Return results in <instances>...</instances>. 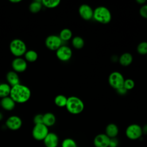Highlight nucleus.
<instances>
[{"label":"nucleus","instance_id":"aec40b11","mask_svg":"<svg viewBox=\"0 0 147 147\" xmlns=\"http://www.w3.org/2000/svg\"><path fill=\"white\" fill-rule=\"evenodd\" d=\"M11 87L7 83H0V98L9 96L10 95Z\"/></svg>","mask_w":147,"mask_h":147},{"label":"nucleus","instance_id":"9d476101","mask_svg":"<svg viewBox=\"0 0 147 147\" xmlns=\"http://www.w3.org/2000/svg\"><path fill=\"white\" fill-rule=\"evenodd\" d=\"M6 126L11 130H17L20 129L22 125L21 118L17 115H11L7 118L5 122Z\"/></svg>","mask_w":147,"mask_h":147},{"label":"nucleus","instance_id":"393cba45","mask_svg":"<svg viewBox=\"0 0 147 147\" xmlns=\"http://www.w3.org/2000/svg\"><path fill=\"white\" fill-rule=\"evenodd\" d=\"M42 7L41 1H34L29 5V9L30 12L33 13H37L39 12Z\"/></svg>","mask_w":147,"mask_h":147},{"label":"nucleus","instance_id":"c756f323","mask_svg":"<svg viewBox=\"0 0 147 147\" xmlns=\"http://www.w3.org/2000/svg\"><path fill=\"white\" fill-rule=\"evenodd\" d=\"M139 14L142 18L147 19V4L141 6L139 10Z\"/></svg>","mask_w":147,"mask_h":147},{"label":"nucleus","instance_id":"20e7f679","mask_svg":"<svg viewBox=\"0 0 147 147\" xmlns=\"http://www.w3.org/2000/svg\"><path fill=\"white\" fill-rule=\"evenodd\" d=\"M9 49L12 55L16 57H21L24 55L27 51L26 44L20 38H14L10 41Z\"/></svg>","mask_w":147,"mask_h":147},{"label":"nucleus","instance_id":"2f4dec72","mask_svg":"<svg viewBox=\"0 0 147 147\" xmlns=\"http://www.w3.org/2000/svg\"><path fill=\"white\" fill-rule=\"evenodd\" d=\"M118 144H119L118 140L116 137L112 138L110 139L109 147H117Z\"/></svg>","mask_w":147,"mask_h":147},{"label":"nucleus","instance_id":"c9c22d12","mask_svg":"<svg viewBox=\"0 0 147 147\" xmlns=\"http://www.w3.org/2000/svg\"><path fill=\"white\" fill-rule=\"evenodd\" d=\"M10 2L13 3H19L21 2V0H10L9 1Z\"/></svg>","mask_w":147,"mask_h":147},{"label":"nucleus","instance_id":"4be33fe9","mask_svg":"<svg viewBox=\"0 0 147 147\" xmlns=\"http://www.w3.org/2000/svg\"><path fill=\"white\" fill-rule=\"evenodd\" d=\"M71 43L74 48L76 49H80L84 45V40L82 37L76 36L72 38Z\"/></svg>","mask_w":147,"mask_h":147},{"label":"nucleus","instance_id":"7c9ffc66","mask_svg":"<svg viewBox=\"0 0 147 147\" xmlns=\"http://www.w3.org/2000/svg\"><path fill=\"white\" fill-rule=\"evenodd\" d=\"M33 122L34 125L43 123V114H37L33 118Z\"/></svg>","mask_w":147,"mask_h":147},{"label":"nucleus","instance_id":"bb28decb","mask_svg":"<svg viewBox=\"0 0 147 147\" xmlns=\"http://www.w3.org/2000/svg\"><path fill=\"white\" fill-rule=\"evenodd\" d=\"M137 52L141 55H147V41H142L137 46Z\"/></svg>","mask_w":147,"mask_h":147},{"label":"nucleus","instance_id":"dca6fc26","mask_svg":"<svg viewBox=\"0 0 147 147\" xmlns=\"http://www.w3.org/2000/svg\"><path fill=\"white\" fill-rule=\"evenodd\" d=\"M7 83L11 86H14L20 83V79L18 74L14 71H10L6 74Z\"/></svg>","mask_w":147,"mask_h":147},{"label":"nucleus","instance_id":"c85d7f7f","mask_svg":"<svg viewBox=\"0 0 147 147\" xmlns=\"http://www.w3.org/2000/svg\"><path fill=\"white\" fill-rule=\"evenodd\" d=\"M135 86V82L134 81L128 78L126 79H125L124 83H123V87L127 91L132 90Z\"/></svg>","mask_w":147,"mask_h":147},{"label":"nucleus","instance_id":"a211bd4d","mask_svg":"<svg viewBox=\"0 0 147 147\" xmlns=\"http://www.w3.org/2000/svg\"><path fill=\"white\" fill-rule=\"evenodd\" d=\"M133 60V56L129 52H125L122 53L118 58V61L119 64L123 67H127L130 65Z\"/></svg>","mask_w":147,"mask_h":147},{"label":"nucleus","instance_id":"f03ea898","mask_svg":"<svg viewBox=\"0 0 147 147\" xmlns=\"http://www.w3.org/2000/svg\"><path fill=\"white\" fill-rule=\"evenodd\" d=\"M65 108L69 113L76 115L81 113L84 110V104L79 97L71 96L67 98Z\"/></svg>","mask_w":147,"mask_h":147},{"label":"nucleus","instance_id":"b1692460","mask_svg":"<svg viewBox=\"0 0 147 147\" xmlns=\"http://www.w3.org/2000/svg\"><path fill=\"white\" fill-rule=\"evenodd\" d=\"M67 98L65 95L62 94L57 95L55 96L54 99V102L55 104L59 107H65L67 102Z\"/></svg>","mask_w":147,"mask_h":147},{"label":"nucleus","instance_id":"473e14b6","mask_svg":"<svg viewBox=\"0 0 147 147\" xmlns=\"http://www.w3.org/2000/svg\"><path fill=\"white\" fill-rule=\"evenodd\" d=\"M116 91H117V93H118V94L121 95H125V94L127 93V90H126L123 87H122V88H119V89H118V90H117Z\"/></svg>","mask_w":147,"mask_h":147},{"label":"nucleus","instance_id":"f8f14e48","mask_svg":"<svg viewBox=\"0 0 147 147\" xmlns=\"http://www.w3.org/2000/svg\"><path fill=\"white\" fill-rule=\"evenodd\" d=\"M11 67L14 71L17 72H24L28 67L27 61L21 57L14 58L11 62Z\"/></svg>","mask_w":147,"mask_h":147},{"label":"nucleus","instance_id":"0eeeda50","mask_svg":"<svg viewBox=\"0 0 147 147\" xmlns=\"http://www.w3.org/2000/svg\"><path fill=\"white\" fill-rule=\"evenodd\" d=\"M126 137L131 140L139 139L142 135V127L136 123L129 125L125 130Z\"/></svg>","mask_w":147,"mask_h":147},{"label":"nucleus","instance_id":"2eb2a0df","mask_svg":"<svg viewBox=\"0 0 147 147\" xmlns=\"http://www.w3.org/2000/svg\"><path fill=\"white\" fill-rule=\"evenodd\" d=\"M0 103L1 106L6 111H11L16 106V102L10 96L2 98Z\"/></svg>","mask_w":147,"mask_h":147},{"label":"nucleus","instance_id":"6ab92c4d","mask_svg":"<svg viewBox=\"0 0 147 147\" xmlns=\"http://www.w3.org/2000/svg\"><path fill=\"white\" fill-rule=\"evenodd\" d=\"M56 117L52 113L48 112L43 114V124L48 127L53 126L56 123Z\"/></svg>","mask_w":147,"mask_h":147},{"label":"nucleus","instance_id":"4468645a","mask_svg":"<svg viewBox=\"0 0 147 147\" xmlns=\"http://www.w3.org/2000/svg\"><path fill=\"white\" fill-rule=\"evenodd\" d=\"M45 147H57L59 145L58 136L53 132H49L43 140Z\"/></svg>","mask_w":147,"mask_h":147},{"label":"nucleus","instance_id":"58836bf2","mask_svg":"<svg viewBox=\"0 0 147 147\" xmlns=\"http://www.w3.org/2000/svg\"><path fill=\"white\" fill-rule=\"evenodd\" d=\"M0 106H1V103H0Z\"/></svg>","mask_w":147,"mask_h":147},{"label":"nucleus","instance_id":"f257e3e1","mask_svg":"<svg viewBox=\"0 0 147 147\" xmlns=\"http://www.w3.org/2000/svg\"><path fill=\"white\" fill-rule=\"evenodd\" d=\"M9 96L16 103H24L29 100L31 91L28 86L20 83L11 87Z\"/></svg>","mask_w":147,"mask_h":147},{"label":"nucleus","instance_id":"5701e85b","mask_svg":"<svg viewBox=\"0 0 147 147\" xmlns=\"http://www.w3.org/2000/svg\"><path fill=\"white\" fill-rule=\"evenodd\" d=\"M25 60L28 62H34L37 60L38 58V53L36 51L30 49L26 51L25 53L24 54Z\"/></svg>","mask_w":147,"mask_h":147},{"label":"nucleus","instance_id":"ddd939ff","mask_svg":"<svg viewBox=\"0 0 147 147\" xmlns=\"http://www.w3.org/2000/svg\"><path fill=\"white\" fill-rule=\"evenodd\" d=\"M110 139L106 134H99L94 139V145L95 147H109Z\"/></svg>","mask_w":147,"mask_h":147},{"label":"nucleus","instance_id":"423d86ee","mask_svg":"<svg viewBox=\"0 0 147 147\" xmlns=\"http://www.w3.org/2000/svg\"><path fill=\"white\" fill-rule=\"evenodd\" d=\"M49 133L48 127L43 123L34 125L32 134L33 138L37 141H43Z\"/></svg>","mask_w":147,"mask_h":147},{"label":"nucleus","instance_id":"6e6552de","mask_svg":"<svg viewBox=\"0 0 147 147\" xmlns=\"http://www.w3.org/2000/svg\"><path fill=\"white\" fill-rule=\"evenodd\" d=\"M56 55L59 60L66 62L71 59L72 56V51L68 46L62 45L56 51Z\"/></svg>","mask_w":147,"mask_h":147},{"label":"nucleus","instance_id":"f704fd0d","mask_svg":"<svg viewBox=\"0 0 147 147\" xmlns=\"http://www.w3.org/2000/svg\"><path fill=\"white\" fill-rule=\"evenodd\" d=\"M136 2L139 5H143L146 3V1L145 0H136Z\"/></svg>","mask_w":147,"mask_h":147},{"label":"nucleus","instance_id":"412c9836","mask_svg":"<svg viewBox=\"0 0 147 147\" xmlns=\"http://www.w3.org/2000/svg\"><path fill=\"white\" fill-rule=\"evenodd\" d=\"M59 36L63 42L69 41L72 38V30L68 28H64L60 31Z\"/></svg>","mask_w":147,"mask_h":147},{"label":"nucleus","instance_id":"cd10ccee","mask_svg":"<svg viewBox=\"0 0 147 147\" xmlns=\"http://www.w3.org/2000/svg\"><path fill=\"white\" fill-rule=\"evenodd\" d=\"M61 147H77V144L74 140L71 138H67L62 141Z\"/></svg>","mask_w":147,"mask_h":147},{"label":"nucleus","instance_id":"4c0bfd02","mask_svg":"<svg viewBox=\"0 0 147 147\" xmlns=\"http://www.w3.org/2000/svg\"><path fill=\"white\" fill-rule=\"evenodd\" d=\"M146 59H147V55H146Z\"/></svg>","mask_w":147,"mask_h":147},{"label":"nucleus","instance_id":"a878e982","mask_svg":"<svg viewBox=\"0 0 147 147\" xmlns=\"http://www.w3.org/2000/svg\"><path fill=\"white\" fill-rule=\"evenodd\" d=\"M42 6L47 8H55L58 6L60 3V0H42Z\"/></svg>","mask_w":147,"mask_h":147},{"label":"nucleus","instance_id":"7ed1b4c3","mask_svg":"<svg viewBox=\"0 0 147 147\" xmlns=\"http://www.w3.org/2000/svg\"><path fill=\"white\" fill-rule=\"evenodd\" d=\"M111 18L110 11L105 6H98L94 10L93 18L100 24H107L111 21Z\"/></svg>","mask_w":147,"mask_h":147},{"label":"nucleus","instance_id":"9b49d317","mask_svg":"<svg viewBox=\"0 0 147 147\" xmlns=\"http://www.w3.org/2000/svg\"><path fill=\"white\" fill-rule=\"evenodd\" d=\"M78 13L80 17L85 21H89L93 18L94 10L87 4H82L78 9Z\"/></svg>","mask_w":147,"mask_h":147},{"label":"nucleus","instance_id":"72a5a7b5","mask_svg":"<svg viewBox=\"0 0 147 147\" xmlns=\"http://www.w3.org/2000/svg\"><path fill=\"white\" fill-rule=\"evenodd\" d=\"M142 134H145L147 135V124L145 125L142 127Z\"/></svg>","mask_w":147,"mask_h":147},{"label":"nucleus","instance_id":"f3484780","mask_svg":"<svg viewBox=\"0 0 147 147\" xmlns=\"http://www.w3.org/2000/svg\"><path fill=\"white\" fill-rule=\"evenodd\" d=\"M105 134L110 138H115L117 136L119 133V129L118 126L113 123L108 124L105 129Z\"/></svg>","mask_w":147,"mask_h":147},{"label":"nucleus","instance_id":"e433bc0d","mask_svg":"<svg viewBox=\"0 0 147 147\" xmlns=\"http://www.w3.org/2000/svg\"><path fill=\"white\" fill-rule=\"evenodd\" d=\"M3 118V114H2V113L0 111V121L2 120Z\"/></svg>","mask_w":147,"mask_h":147},{"label":"nucleus","instance_id":"39448f33","mask_svg":"<svg viewBox=\"0 0 147 147\" xmlns=\"http://www.w3.org/2000/svg\"><path fill=\"white\" fill-rule=\"evenodd\" d=\"M124 81L125 79L123 75L118 71L112 72L108 78L109 84L116 90L123 87Z\"/></svg>","mask_w":147,"mask_h":147},{"label":"nucleus","instance_id":"1a4fd4ad","mask_svg":"<svg viewBox=\"0 0 147 147\" xmlns=\"http://www.w3.org/2000/svg\"><path fill=\"white\" fill-rule=\"evenodd\" d=\"M63 41L59 36L51 34L47 37L45 40L46 47L51 51H56L62 45Z\"/></svg>","mask_w":147,"mask_h":147}]
</instances>
